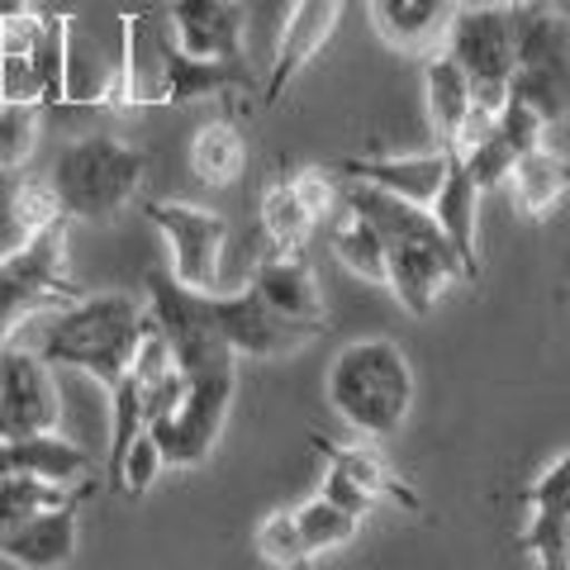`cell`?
<instances>
[{
	"label": "cell",
	"instance_id": "obj_1",
	"mask_svg": "<svg viewBox=\"0 0 570 570\" xmlns=\"http://www.w3.org/2000/svg\"><path fill=\"white\" fill-rule=\"evenodd\" d=\"M142 328H148V314L134 295L105 291V295H81L71 305L52 309V318L39 333V352L48 366H71L96 376L110 390L134 362V347Z\"/></svg>",
	"mask_w": 570,
	"mask_h": 570
},
{
	"label": "cell",
	"instance_id": "obj_2",
	"mask_svg": "<svg viewBox=\"0 0 570 570\" xmlns=\"http://www.w3.org/2000/svg\"><path fill=\"white\" fill-rule=\"evenodd\" d=\"M324 390L356 438H390L414 409V366L390 337H362L333 356Z\"/></svg>",
	"mask_w": 570,
	"mask_h": 570
},
{
	"label": "cell",
	"instance_id": "obj_3",
	"mask_svg": "<svg viewBox=\"0 0 570 570\" xmlns=\"http://www.w3.org/2000/svg\"><path fill=\"white\" fill-rule=\"evenodd\" d=\"M142 171H148V163H142L138 148L110 134H86V138H71L52 157L48 181L58 190V205L67 219L105 224L138 195Z\"/></svg>",
	"mask_w": 570,
	"mask_h": 570
},
{
	"label": "cell",
	"instance_id": "obj_4",
	"mask_svg": "<svg viewBox=\"0 0 570 570\" xmlns=\"http://www.w3.org/2000/svg\"><path fill=\"white\" fill-rule=\"evenodd\" d=\"M81 295L86 291L67 272V219L0 247V343H10L33 314L62 309Z\"/></svg>",
	"mask_w": 570,
	"mask_h": 570
},
{
	"label": "cell",
	"instance_id": "obj_5",
	"mask_svg": "<svg viewBox=\"0 0 570 570\" xmlns=\"http://www.w3.org/2000/svg\"><path fill=\"white\" fill-rule=\"evenodd\" d=\"M509 96L528 100L547 129L570 119V20L561 10H519Z\"/></svg>",
	"mask_w": 570,
	"mask_h": 570
},
{
	"label": "cell",
	"instance_id": "obj_6",
	"mask_svg": "<svg viewBox=\"0 0 570 570\" xmlns=\"http://www.w3.org/2000/svg\"><path fill=\"white\" fill-rule=\"evenodd\" d=\"M513 48H519V6H466L448 24V52L471 77V96L485 110H499L509 96Z\"/></svg>",
	"mask_w": 570,
	"mask_h": 570
},
{
	"label": "cell",
	"instance_id": "obj_7",
	"mask_svg": "<svg viewBox=\"0 0 570 570\" xmlns=\"http://www.w3.org/2000/svg\"><path fill=\"white\" fill-rule=\"evenodd\" d=\"M234 390H238V371H209V376H190L186 395L176 400L167 414H157L142 433L157 442V452L171 471L200 466L209 461L214 442L224 438L228 409H234Z\"/></svg>",
	"mask_w": 570,
	"mask_h": 570
},
{
	"label": "cell",
	"instance_id": "obj_8",
	"mask_svg": "<svg viewBox=\"0 0 570 570\" xmlns=\"http://www.w3.org/2000/svg\"><path fill=\"white\" fill-rule=\"evenodd\" d=\"M142 214L171 247V276L190 291H219V262L228 243L224 214L186 200H148Z\"/></svg>",
	"mask_w": 570,
	"mask_h": 570
},
{
	"label": "cell",
	"instance_id": "obj_9",
	"mask_svg": "<svg viewBox=\"0 0 570 570\" xmlns=\"http://www.w3.org/2000/svg\"><path fill=\"white\" fill-rule=\"evenodd\" d=\"M205 314H209V324L219 328L224 343L234 347L238 356H253V362H272V356L305 347L309 337L324 333V328L299 324V318H285L281 309H272L253 285L238 291V295L205 291Z\"/></svg>",
	"mask_w": 570,
	"mask_h": 570
},
{
	"label": "cell",
	"instance_id": "obj_10",
	"mask_svg": "<svg viewBox=\"0 0 570 570\" xmlns=\"http://www.w3.org/2000/svg\"><path fill=\"white\" fill-rule=\"evenodd\" d=\"M62 419L58 381L39 352L0 343V438L48 433Z\"/></svg>",
	"mask_w": 570,
	"mask_h": 570
},
{
	"label": "cell",
	"instance_id": "obj_11",
	"mask_svg": "<svg viewBox=\"0 0 570 570\" xmlns=\"http://www.w3.org/2000/svg\"><path fill=\"white\" fill-rule=\"evenodd\" d=\"M253 77L243 71V58H190L176 43H163L157 52V81L142 86V105H195L209 96H234L247 91Z\"/></svg>",
	"mask_w": 570,
	"mask_h": 570
},
{
	"label": "cell",
	"instance_id": "obj_12",
	"mask_svg": "<svg viewBox=\"0 0 570 570\" xmlns=\"http://www.w3.org/2000/svg\"><path fill=\"white\" fill-rule=\"evenodd\" d=\"M385 257H390L385 291L419 318L433 314V305L448 295V285L466 276L448 238H438V243H395V247H385Z\"/></svg>",
	"mask_w": 570,
	"mask_h": 570
},
{
	"label": "cell",
	"instance_id": "obj_13",
	"mask_svg": "<svg viewBox=\"0 0 570 570\" xmlns=\"http://www.w3.org/2000/svg\"><path fill=\"white\" fill-rule=\"evenodd\" d=\"M337 20H343V0H295L281 24L272 71H266V96H262L266 105H276L285 96V86L318 58V48L333 39Z\"/></svg>",
	"mask_w": 570,
	"mask_h": 570
},
{
	"label": "cell",
	"instance_id": "obj_14",
	"mask_svg": "<svg viewBox=\"0 0 570 570\" xmlns=\"http://www.w3.org/2000/svg\"><path fill=\"white\" fill-rule=\"evenodd\" d=\"M243 0H171V43L190 58H243Z\"/></svg>",
	"mask_w": 570,
	"mask_h": 570
},
{
	"label": "cell",
	"instance_id": "obj_15",
	"mask_svg": "<svg viewBox=\"0 0 570 570\" xmlns=\"http://www.w3.org/2000/svg\"><path fill=\"white\" fill-rule=\"evenodd\" d=\"M77 557V499L39 509L29 519L0 528V561L24 570H58Z\"/></svg>",
	"mask_w": 570,
	"mask_h": 570
},
{
	"label": "cell",
	"instance_id": "obj_16",
	"mask_svg": "<svg viewBox=\"0 0 570 570\" xmlns=\"http://www.w3.org/2000/svg\"><path fill=\"white\" fill-rule=\"evenodd\" d=\"M480 195H485V190L475 186L471 167L461 163L456 148H448V176H442V186H438V195H433V205H428V209H433L438 228L448 234L452 253H456V262H461V272H466V276H480V253H475Z\"/></svg>",
	"mask_w": 570,
	"mask_h": 570
},
{
	"label": "cell",
	"instance_id": "obj_17",
	"mask_svg": "<svg viewBox=\"0 0 570 570\" xmlns=\"http://www.w3.org/2000/svg\"><path fill=\"white\" fill-rule=\"evenodd\" d=\"M347 181H371L390 195H404L414 205H433V195L448 176V148L438 153H414V157H347L337 163Z\"/></svg>",
	"mask_w": 570,
	"mask_h": 570
},
{
	"label": "cell",
	"instance_id": "obj_18",
	"mask_svg": "<svg viewBox=\"0 0 570 570\" xmlns=\"http://www.w3.org/2000/svg\"><path fill=\"white\" fill-rule=\"evenodd\" d=\"M253 291L272 309H281L285 318H299V324L324 328V295H318L314 272L305 266V257H299V253H272V257H262L257 272H253Z\"/></svg>",
	"mask_w": 570,
	"mask_h": 570
},
{
	"label": "cell",
	"instance_id": "obj_19",
	"mask_svg": "<svg viewBox=\"0 0 570 570\" xmlns=\"http://www.w3.org/2000/svg\"><path fill=\"white\" fill-rule=\"evenodd\" d=\"M6 456H10V471L20 475H39L52 480V485H86L96 475V461L86 456L77 442L58 438V428L48 433H24V438H6Z\"/></svg>",
	"mask_w": 570,
	"mask_h": 570
},
{
	"label": "cell",
	"instance_id": "obj_20",
	"mask_svg": "<svg viewBox=\"0 0 570 570\" xmlns=\"http://www.w3.org/2000/svg\"><path fill=\"white\" fill-rule=\"evenodd\" d=\"M423 96H428V119H433V129L442 138V148L461 134V124H466L471 115V77L461 71V62L452 58V52H442V58H433L423 67Z\"/></svg>",
	"mask_w": 570,
	"mask_h": 570
},
{
	"label": "cell",
	"instance_id": "obj_21",
	"mask_svg": "<svg viewBox=\"0 0 570 570\" xmlns=\"http://www.w3.org/2000/svg\"><path fill=\"white\" fill-rule=\"evenodd\" d=\"M318 452L328 456V466H333V471H343L352 485H362L371 499H390V504H400V509H409V513H419V509H423V499L409 490L404 480L390 471L376 452H366L362 442L343 448V442H324V438H318Z\"/></svg>",
	"mask_w": 570,
	"mask_h": 570
},
{
	"label": "cell",
	"instance_id": "obj_22",
	"mask_svg": "<svg viewBox=\"0 0 570 570\" xmlns=\"http://www.w3.org/2000/svg\"><path fill=\"white\" fill-rule=\"evenodd\" d=\"M509 186H513V200H519V209L532 214V219H542V214L557 205L566 195V186H570V163L538 142V148H528L523 157H513Z\"/></svg>",
	"mask_w": 570,
	"mask_h": 570
},
{
	"label": "cell",
	"instance_id": "obj_23",
	"mask_svg": "<svg viewBox=\"0 0 570 570\" xmlns=\"http://www.w3.org/2000/svg\"><path fill=\"white\" fill-rule=\"evenodd\" d=\"M243 163H247L243 134H238L228 119L205 124V129L195 134V142H190V171L200 176L205 186H228V181H238Z\"/></svg>",
	"mask_w": 570,
	"mask_h": 570
},
{
	"label": "cell",
	"instance_id": "obj_24",
	"mask_svg": "<svg viewBox=\"0 0 570 570\" xmlns=\"http://www.w3.org/2000/svg\"><path fill=\"white\" fill-rule=\"evenodd\" d=\"M333 257L343 262L352 276H362V281H371V285H385V272H390L385 238L362 219V214L343 209V219L333 224Z\"/></svg>",
	"mask_w": 570,
	"mask_h": 570
},
{
	"label": "cell",
	"instance_id": "obj_25",
	"mask_svg": "<svg viewBox=\"0 0 570 570\" xmlns=\"http://www.w3.org/2000/svg\"><path fill=\"white\" fill-rule=\"evenodd\" d=\"M314 224L318 219L305 209V200L295 195L291 181H276L262 195V228H266V238L276 243V253H299L305 238L314 234Z\"/></svg>",
	"mask_w": 570,
	"mask_h": 570
},
{
	"label": "cell",
	"instance_id": "obj_26",
	"mask_svg": "<svg viewBox=\"0 0 570 570\" xmlns=\"http://www.w3.org/2000/svg\"><path fill=\"white\" fill-rule=\"evenodd\" d=\"M295 523H299V538H305L309 557H324V551H337L347 547L356 538V528H362V519L347 509H337L328 494H314L305 499V504L295 509Z\"/></svg>",
	"mask_w": 570,
	"mask_h": 570
},
{
	"label": "cell",
	"instance_id": "obj_27",
	"mask_svg": "<svg viewBox=\"0 0 570 570\" xmlns=\"http://www.w3.org/2000/svg\"><path fill=\"white\" fill-rule=\"evenodd\" d=\"M67 219L62 205H58V190H52V181L43 176V181H24L20 190L10 195V214H6V243L0 247H14V243H24L33 238L39 228L48 224H58Z\"/></svg>",
	"mask_w": 570,
	"mask_h": 570
},
{
	"label": "cell",
	"instance_id": "obj_28",
	"mask_svg": "<svg viewBox=\"0 0 570 570\" xmlns=\"http://www.w3.org/2000/svg\"><path fill=\"white\" fill-rule=\"evenodd\" d=\"M67 58H71L67 14H43L39 43H33V71H39V86H43V105L67 100Z\"/></svg>",
	"mask_w": 570,
	"mask_h": 570
},
{
	"label": "cell",
	"instance_id": "obj_29",
	"mask_svg": "<svg viewBox=\"0 0 570 570\" xmlns=\"http://www.w3.org/2000/svg\"><path fill=\"white\" fill-rule=\"evenodd\" d=\"M67 499H77L67 485H52V480H39V475H0V528L29 519V513L39 509H52V504H67Z\"/></svg>",
	"mask_w": 570,
	"mask_h": 570
},
{
	"label": "cell",
	"instance_id": "obj_30",
	"mask_svg": "<svg viewBox=\"0 0 570 570\" xmlns=\"http://www.w3.org/2000/svg\"><path fill=\"white\" fill-rule=\"evenodd\" d=\"M39 100H0V171H20L39 142Z\"/></svg>",
	"mask_w": 570,
	"mask_h": 570
},
{
	"label": "cell",
	"instance_id": "obj_31",
	"mask_svg": "<svg viewBox=\"0 0 570 570\" xmlns=\"http://www.w3.org/2000/svg\"><path fill=\"white\" fill-rule=\"evenodd\" d=\"M257 557L266 566H276V570H299V566H309V547L305 538H299V523H295V509H276V513H266V519L257 523Z\"/></svg>",
	"mask_w": 570,
	"mask_h": 570
},
{
	"label": "cell",
	"instance_id": "obj_32",
	"mask_svg": "<svg viewBox=\"0 0 570 570\" xmlns=\"http://www.w3.org/2000/svg\"><path fill=\"white\" fill-rule=\"evenodd\" d=\"M519 547H523L542 570H570V519L528 513V528L519 532Z\"/></svg>",
	"mask_w": 570,
	"mask_h": 570
},
{
	"label": "cell",
	"instance_id": "obj_33",
	"mask_svg": "<svg viewBox=\"0 0 570 570\" xmlns=\"http://www.w3.org/2000/svg\"><path fill=\"white\" fill-rule=\"evenodd\" d=\"M167 471V461H163V452H157V442L148 438V433H138L134 442H129V452H124V461H119V471H115V485L129 494V499H138V494H148L153 490V480Z\"/></svg>",
	"mask_w": 570,
	"mask_h": 570
},
{
	"label": "cell",
	"instance_id": "obj_34",
	"mask_svg": "<svg viewBox=\"0 0 570 570\" xmlns=\"http://www.w3.org/2000/svg\"><path fill=\"white\" fill-rule=\"evenodd\" d=\"M528 513H551V519H570V448L551 461V466L528 485Z\"/></svg>",
	"mask_w": 570,
	"mask_h": 570
},
{
	"label": "cell",
	"instance_id": "obj_35",
	"mask_svg": "<svg viewBox=\"0 0 570 570\" xmlns=\"http://www.w3.org/2000/svg\"><path fill=\"white\" fill-rule=\"evenodd\" d=\"M461 163L471 167V176H475L480 190H490V186H499V181H509V171H513V148H509V142L499 138V129H494L490 138H480L475 148L461 153Z\"/></svg>",
	"mask_w": 570,
	"mask_h": 570
},
{
	"label": "cell",
	"instance_id": "obj_36",
	"mask_svg": "<svg viewBox=\"0 0 570 570\" xmlns=\"http://www.w3.org/2000/svg\"><path fill=\"white\" fill-rule=\"evenodd\" d=\"M291 186H295V195L305 200V209L314 214V219H328V214H333L337 190H333V181H328V171H324V167H305Z\"/></svg>",
	"mask_w": 570,
	"mask_h": 570
},
{
	"label": "cell",
	"instance_id": "obj_37",
	"mask_svg": "<svg viewBox=\"0 0 570 570\" xmlns=\"http://www.w3.org/2000/svg\"><path fill=\"white\" fill-rule=\"evenodd\" d=\"M324 494L333 499L337 509H347V513H356V519H366L371 509H376V499H371L362 485H352V480L343 475V471H333L328 466V480H324Z\"/></svg>",
	"mask_w": 570,
	"mask_h": 570
},
{
	"label": "cell",
	"instance_id": "obj_38",
	"mask_svg": "<svg viewBox=\"0 0 570 570\" xmlns=\"http://www.w3.org/2000/svg\"><path fill=\"white\" fill-rule=\"evenodd\" d=\"M33 0H0V20H14V14H29Z\"/></svg>",
	"mask_w": 570,
	"mask_h": 570
},
{
	"label": "cell",
	"instance_id": "obj_39",
	"mask_svg": "<svg viewBox=\"0 0 570 570\" xmlns=\"http://www.w3.org/2000/svg\"><path fill=\"white\" fill-rule=\"evenodd\" d=\"M0 475H10V456H6V438H0Z\"/></svg>",
	"mask_w": 570,
	"mask_h": 570
},
{
	"label": "cell",
	"instance_id": "obj_40",
	"mask_svg": "<svg viewBox=\"0 0 570 570\" xmlns=\"http://www.w3.org/2000/svg\"><path fill=\"white\" fill-rule=\"evenodd\" d=\"M499 6H519V0H499Z\"/></svg>",
	"mask_w": 570,
	"mask_h": 570
}]
</instances>
